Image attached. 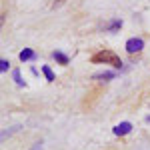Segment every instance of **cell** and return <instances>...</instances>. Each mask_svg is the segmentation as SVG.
<instances>
[{
    "label": "cell",
    "mask_w": 150,
    "mask_h": 150,
    "mask_svg": "<svg viewBox=\"0 0 150 150\" xmlns=\"http://www.w3.org/2000/svg\"><path fill=\"white\" fill-rule=\"evenodd\" d=\"M64 2H66V0H54V4H52V6H54V8H56V6H62V4H64Z\"/></svg>",
    "instance_id": "cell-12"
},
{
    "label": "cell",
    "mask_w": 150,
    "mask_h": 150,
    "mask_svg": "<svg viewBox=\"0 0 150 150\" xmlns=\"http://www.w3.org/2000/svg\"><path fill=\"white\" fill-rule=\"evenodd\" d=\"M8 64H10L8 60H0V70H2V72H6V70H8Z\"/></svg>",
    "instance_id": "cell-10"
},
{
    "label": "cell",
    "mask_w": 150,
    "mask_h": 150,
    "mask_svg": "<svg viewBox=\"0 0 150 150\" xmlns=\"http://www.w3.org/2000/svg\"><path fill=\"white\" fill-rule=\"evenodd\" d=\"M18 56H20V60H22V62H26V60H32L36 54H34V50H30V48H24V50L20 52V54H18Z\"/></svg>",
    "instance_id": "cell-4"
},
{
    "label": "cell",
    "mask_w": 150,
    "mask_h": 150,
    "mask_svg": "<svg viewBox=\"0 0 150 150\" xmlns=\"http://www.w3.org/2000/svg\"><path fill=\"white\" fill-rule=\"evenodd\" d=\"M90 60H92L94 64H112L114 68H122V60L116 56L114 52H110V50H100Z\"/></svg>",
    "instance_id": "cell-1"
},
{
    "label": "cell",
    "mask_w": 150,
    "mask_h": 150,
    "mask_svg": "<svg viewBox=\"0 0 150 150\" xmlns=\"http://www.w3.org/2000/svg\"><path fill=\"white\" fill-rule=\"evenodd\" d=\"M42 72H44V76H46V80H48V82L56 80V78H54V72H52V70L48 68V66H42Z\"/></svg>",
    "instance_id": "cell-7"
},
{
    "label": "cell",
    "mask_w": 150,
    "mask_h": 150,
    "mask_svg": "<svg viewBox=\"0 0 150 150\" xmlns=\"http://www.w3.org/2000/svg\"><path fill=\"white\" fill-rule=\"evenodd\" d=\"M142 48H144V40H142V38H130L126 42V52H130V54L140 52Z\"/></svg>",
    "instance_id": "cell-2"
},
{
    "label": "cell",
    "mask_w": 150,
    "mask_h": 150,
    "mask_svg": "<svg viewBox=\"0 0 150 150\" xmlns=\"http://www.w3.org/2000/svg\"><path fill=\"white\" fill-rule=\"evenodd\" d=\"M94 78H114V72H100V74H94Z\"/></svg>",
    "instance_id": "cell-9"
},
{
    "label": "cell",
    "mask_w": 150,
    "mask_h": 150,
    "mask_svg": "<svg viewBox=\"0 0 150 150\" xmlns=\"http://www.w3.org/2000/svg\"><path fill=\"white\" fill-rule=\"evenodd\" d=\"M120 26H122V20H118V18H116V20H112V22L106 26V30H108V32H116Z\"/></svg>",
    "instance_id": "cell-5"
},
{
    "label": "cell",
    "mask_w": 150,
    "mask_h": 150,
    "mask_svg": "<svg viewBox=\"0 0 150 150\" xmlns=\"http://www.w3.org/2000/svg\"><path fill=\"white\" fill-rule=\"evenodd\" d=\"M12 76H14V80H16L18 86H24V80H22V76H20V70H14V72H12Z\"/></svg>",
    "instance_id": "cell-8"
},
{
    "label": "cell",
    "mask_w": 150,
    "mask_h": 150,
    "mask_svg": "<svg viewBox=\"0 0 150 150\" xmlns=\"http://www.w3.org/2000/svg\"><path fill=\"white\" fill-rule=\"evenodd\" d=\"M130 130H132V124H130V122H120V124H116V126L112 128V132H114L116 136H124Z\"/></svg>",
    "instance_id": "cell-3"
},
{
    "label": "cell",
    "mask_w": 150,
    "mask_h": 150,
    "mask_svg": "<svg viewBox=\"0 0 150 150\" xmlns=\"http://www.w3.org/2000/svg\"><path fill=\"white\" fill-rule=\"evenodd\" d=\"M54 58H56V60L60 62V64H68V62H70V60H68V56H66V54H62V52H58V50L54 52Z\"/></svg>",
    "instance_id": "cell-6"
},
{
    "label": "cell",
    "mask_w": 150,
    "mask_h": 150,
    "mask_svg": "<svg viewBox=\"0 0 150 150\" xmlns=\"http://www.w3.org/2000/svg\"><path fill=\"white\" fill-rule=\"evenodd\" d=\"M30 150H42V142H36V144H34Z\"/></svg>",
    "instance_id": "cell-11"
}]
</instances>
